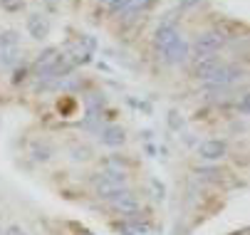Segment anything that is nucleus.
I'll list each match as a JSON object with an SVG mask.
<instances>
[{"label": "nucleus", "mask_w": 250, "mask_h": 235, "mask_svg": "<svg viewBox=\"0 0 250 235\" xmlns=\"http://www.w3.org/2000/svg\"><path fill=\"white\" fill-rule=\"evenodd\" d=\"M94 188H97V193H99V198H109L112 193H117V191H122V188H126V174L124 171H109V169H104L102 174H97L94 176Z\"/></svg>", "instance_id": "obj_1"}, {"label": "nucleus", "mask_w": 250, "mask_h": 235, "mask_svg": "<svg viewBox=\"0 0 250 235\" xmlns=\"http://www.w3.org/2000/svg\"><path fill=\"white\" fill-rule=\"evenodd\" d=\"M226 47V35L221 30H206L193 42V55H218Z\"/></svg>", "instance_id": "obj_2"}, {"label": "nucleus", "mask_w": 250, "mask_h": 235, "mask_svg": "<svg viewBox=\"0 0 250 235\" xmlns=\"http://www.w3.org/2000/svg\"><path fill=\"white\" fill-rule=\"evenodd\" d=\"M159 57H161L166 64H171V67L184 64V62L191 59V45H188V40H186L184 35H178L168 47H164V50L159 52Z\"/></svg>", "instance_id": "obj_3"}, {"label": "nucleus", "mask_w": 250, "mask_h": 235, "mask_svg": "<svg viewBox=\"0 0 250 235\" xmlns=\"http://www.w3.org/2000/svg\"><path fill=\"white\" fill-rule=\"evenodd\" d=\"M106 203H109L112 211H117V213H122V215H131V213L139 211V198H136L134 191H129V188H122V191L112 193L109 198H106Z\"/></svg>", "instance_id": "obj_4"}, {"label": "nucleus", "mask_w": 250, "mask_h": 235, "mask_svg": "<svg viewBox=\"0 0 250 235\" xmlns=\"http://www.w3.org/2000/svg\"><path fill=\"white\" fill-rule=\"evenodd\" d=\"M25 30H27V35L32 40H45L50 35V30H52V22H50V18L45 13H32L25 20Z\"/></svg>", "instance_id": "obj_5"}, {"label": "nucleus", "mask_w": 250, "mask_h": 235, "mask_svg": "<svg viewBox=\"0 0 250 235\" xmlns=\"http://www.w3.org/2000/svg\"><path fill=\"white\" fill-rule=\"evenodd\" d=\"M181 32H178V27H176V22L173 20H164L159 27H156V32H154V47H156V52H161L164 47H168Z\"/></svg>", "instance_id": "obj_6"}, {"label": "nucleus", "mask_w": 250, "mask_h": 235, "mask_svg": "<svg viewBox=\"0 0 250 235\" xmlns=\"http://www.w3.org/2000/svg\"><path fill=\"white\" fill-rule=\"evenodd\" d=\"M198 154H201V158H206V161H221V158L228 154V144H226L223 139H210V141H203V144L198 146Z\"/></svg>", "instance_id": "obj_7"}, {"label": "nucleus", "mask_w": 250, "mask_h": 235, "mask_svg": "<svg viewBox=\"0 0 250 235\" xmlns=\"http://www.w3.org/2000/svg\"><path fill=\"white\" fill-rule=\"evenodd\" d=\"M191 59H193V75H196L198 79H203V77L213 70V67L221 62L218 55H193Z\"/></svg>", "instance_id": "obj_8"}, {"label": "nucleus", "mask_w": 250, "mask_h": 235, "mask_svg": "<svg viewBox=\"0 0 250 235\" xmlns=\"http://www.w3.org/2000/svg\"><path fill=\"white\" fill-rule=\"evenodd\" d=\"M22 52L20 47H13V50H0V75H10L15 67H20V59Z\"/></svg>", "instance_id": "obj_9"}, {"label": "nucleus", "mask_w": 250, "mask_h": 235, "mask_svg": "<svg viewBox=\"0 0 250 235\" xmlns=\"http://www.w3.org/2000/svg\"><path fill=\"white\" fill-rule=\"evenodd\" d=\"M99 139L104 146H122L124 144V129L117 126V124H109L99 131Z\"/></svg>", "instance_id": "obj_10"}, {"label": "nucleus", "mask_w": 250, "mask_h": 235, "mask_svg": "<svg viewBox=\"0 0 250 235\" xmlns=\"http://www.w3.org/2000/svg\"><path fill=\"white\" fill-rule=\"evenodd\" d=\"M57 57H60V47H57V45H47V47L38 55V59H35L32 72H35V70H42V67H50Z\"/></svg>", "instance_id": "obj_11"}, {"label": "nucleus", "mask_w": 250, "mask_h": 235, "mask_svg": "<svg viewBox=\"0 0 250 235\" xmlns=\"http://www.w3.org/2000/svg\"><path fill=\"white\" fill-rule=\"evenodd\" d=\"M20 47V32L18 30H0V50Z\"/></svg>", "instance_id": "obj_12"}, {"label": "nucleus", "mask_w": 250, "mask_h": 235, "mask_svg": "<svg viewBox=\"0 0 250 235\" xmlns=\"http://www.w3.org/2000/svg\"><path fill=\"white\" fill-rule=\"evenodd\" d=\"M129 3H131V0H109V3H106V8H109L112 15H122V13L129 8Z\"/></svg>", "instance_id": "obj_13"}, {"label": "nucleus", "mask_w": 250, "mask_h": 235, "mask_svg": "<svg viewBox=\"0 0 250 235\" xmlns=\"http://www.w3.org/2000/svg\"><path fill=\"white\" fill-rule=\"evenodd\" d=\"M0 5H3V10L8 13H18L25 8V0H0Z\"/></svg>", "instance_id": "obj_14"}, {"label": "nucleus", "mask_w": 250, "mask_h": 235, "mask_svg": "<svg viewBox=\"0 0 250 235\" xmlns=\"http://www.w3.org/2000/svg\"><path fill=\"white\" fill-rule=\"evenodd\" d=\"M72 154H75V156H72L75 161H87L92 151H89L87 146H75V149H72Z\"/></svg>", "instance_id": "obj_15"}, {"label": "nucleus", "mask_w": 250, "mask_h": 235, "mask_svg": "<svg viewBox=\"0 0 250 235\" xmlns=\"http://www.w3.org/2000/svg\"><path fill=\"white\" fill-rule=\"evenodd\" d=\"M50 154H52V151H50L47 146H42V149H40V146H38V149H32L35 161H47V158H50Z\"/></svg>", "instance_id": "obj_16"}, {"label": "nucleus", "mask_w": 250, "mask_h": 235, "mask_svg": "<svg viewBox=\"0 0 250 235\" xmlns=\"http://www.w3.org/2000/svg\"><path fill=\"white\" fill-rule=\"evenodd\" d=\"M218 169H198V176H208V178H218Z\"/></svg>", "instance_id": "obj_17"}, {"label": "nucleus", "mask_w": 250, "mask_h": 235, "mask_svg": "<svg viewBox=\"0 0 250 235\" xmlns=\"http://www.w3.org/2000/svg\"><path fill=\"white\" fill-rule=\"evenodd\" d=\"M3 235H27V233H25L20 225H10L8 230H3Z\"/></svg>", "instance_id": "obj_18"}, {"label": "nucleus", "mask_w": 250, "mask_h": 235, "mask_svg": "<svg viewBox=\"0 0 250 235\" xmlns=\"http://www.w3.org/2000/svg\"><path fill=\"white\" fill-rule=\"evenodd\" d=\"M238 109L243 112V117H248V94H243V97L238 99Z\"/></svg>", "instance_id": "obj_19"}, {"label": "nucleus", "mask_w": 250, "mask_h": 235, "mask_svg": "<svg viewBox=\"0 0 250 235\" xmlns=\"http://www.w3.org/2000/svg\"><path fill=\"white\" fill-rule=\"evenodd\" d=\"M168 124H171L173 129H181V126H184V119L178 121V114H176V112H171V117H168Z\"/></svg>", "instance_id": "obj_20"}, {"label": "nucleus", "mask_w": 250, "mask_h": 235, "mask_svg": "<svg viewBox=\"0 0 250 235\" xmlns=\"http://www.w3.org/2000/svg\"><path fill=\"white\" fill-rule=\"evenodd\" d=\"M196 3H201V0H181V8H193Z\"/></svg>", "instance_id": "obj_21"}, {"label": "nucleus", "mask_w": 250, "mask_h": 235, "mask_svg": "<svg viewBox=\"0 0 250 235\" xmlns=\"http://www.w3.org/2000/svg\"><path fill=\"white\" fill-rule=\"evenodd\" d=\"M99 3H109V0H99Z\"/></svg>", "instance_id": "obj_22"}, {"label": "nucleus", "mask_w": 250, "mask_h": 235, "mask_svg": "<svg viewBox=\"0 0 250 235\" xmlns=\"http://www.w3.org/2000/svg\"><path fill=\"white\" fill-rule=\"evenodd\" d=\"M0 235H3V228H0Z\"/></svg>", "instance_id": "obj_23"}]
</instances>
